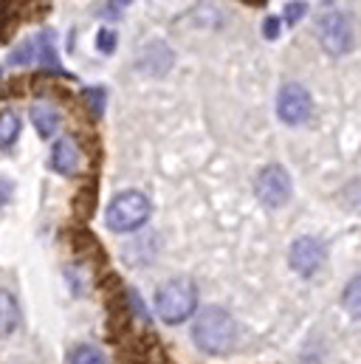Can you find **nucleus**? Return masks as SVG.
<instances>
[{
	"instance_id": "1",
	"label": "nucleus",
	"mask_w": 361,
	"mask_h": 364,
	"mask_svg": "<svg viewBox=\"0 0 361 364\" xmlns=\"http://www.w3.org/2000/svg\"><path fill=\"white\" fill-rule=\"evenodd\" d=\"M235 336H237V322L226 308L212 305V308L200 311L198 319L192 322V339L209 356L229 353L235 345Z\"/></svg>"
},
{
	"instance_id": "2",
	"label": "nucleus",
	"mask_w": 361,
	"mask_h": 364,
	"mask_svg": "<svg viewBox=\"0 0 361 364\" xmlns=\"http://www.w3.org/2000/svg\"><path fill=\"white\" fill-rule=\"evenodd\" d=\"M153 305H156V314L161 322L167 325H180L186 322L195 308H198V288L192 279H170L164 285H158L156 296H153Z\"/></svg>"
},
{
	"instance_id": "3",
	"label": "nucleus",
	"mask_w": 361,
	"mask_h": 364,
	"mask_svg": "<svg viewBox=\"0 0 361 364\" xmlns=\"http://www.w3.org/2000/svg\"><path fill=\"white\" fill-rule=\"evenodd\" d=\"M153 215V203L144 192L139 189H127V192H119L107 209H104V226L110 232H136L141 229Z\"/></svg>"
},
{
	"instance_id": "4",
	"label": "nucleus",
	"mask_w": 361,
	"mask_h": 364,
	"mask_svg": "<svg viewBox=\"0 0 361 364\" xmlns=\"http://www.w3.org/2000/svg\"><path fill=\"white\" fill-rule=\"evenodd\" d=\"M316 34H319V46L330 57H345L353 48V26L342 9H325L319 14Z\"/></svg>"
},
{
	"instance_id": "5",
	"label": "nucleus",
	"mask_w": 361,
	"mask_h": 364,
	"mask_svg": "<svg viewBox=\"0 0 361 364\" xmlns=\"http://www.w3.org/2000/svg\"><path fill=\"white\" fill-rule=\"evenodd\" d=\"M254 192H257V200L269 209H279L291 200V192H293V181L288 176L285 167L279 164H269L260 170L257 181H254Z\"/></svg>"
},
{
	"instance_id": "6",
	"label": "nucleus",
	"mask_w": 361,
	"mask_h": 364,
	"mask_svg": "<svg viewBox=\"0 0 361 364\" xmlns=\"http://www.w3.org/2000/svg\"><path fill=\"white\" fill-rule=\"evenodd\" d=\"M313 113V99L305 85L299 82H285L279 93H276V116L279 122H285L288 127H296V124H305Z\"/></svg>"
},
{
	"instance_id": "7",
	"label": "nucleus",
	"mask_w": 361,
	"mask_h": 364,
	"mask_svg": "<svg viewBox=\"0 0 361 364\" xmlns=\"http://www.w3.org/2000/svg\"><path fill=\"white\" fill-rule=\"evenodd\" d=\"M325 257H328L325 243L319 237H311V235L293 240L291 249H288V263L299 277H313L325 266Z\"/></svg>"
},
{
	"instance_id": "8",
	"label": "nucleus",
	"mask_w": 361,
	"mask_h": 364,
	"mask_svg": "<svg viewBox=\"0 0 361 364\" xmlns=\"http://www.w3.org/2000/svg\"><path fill=\"white\" fill-rule=\"evenodd\" d=\"M80 161H82V153H80V144L71 136H63V139L54 141V147H51V170L54 173L68 178L80 170Z\"/></svg>"
},
{
	"instance_id": "9",
	"label": "nucleus",
	"mask_w": 361,
	"mask_h": 364,
	"mask_svg": "<svg viewBox=\"0 0 361 364\" xmlns=\"http://www.w3.org/2000/svg\"><path fill=\"white\" fill-rule=\"evenodd\" d=\"M139 68L153 74V77H161V74H167L173 68V51L164 43H150L144 48L141 60H139Z\"/></svg>"
},
{
	"instance_id": "10",
	"label": "nucleus",
	"mask_w": 361,
	"mask_h": 364,
	"mask_svg": "<svg viewBox=\"0 0 361 364\" xmlns=\"http://www.w3.org/2000/svg\"><path fill=\"white\" fill-rule=\"evenodd\" d=\"M31 122H34V127H37V133H40L43 139H54L57 130H60V124H63L57 107H51V105H45V102L31 105Z\"/></svg>"
},
{
	"instance_id": "11",
	"label": "nucleus",
	"mask_w": 361,
	"mask_h": 364,
	"mask_svg": "<svg viewBox=\"0 0 361 364\" xmlns=\"http://www.w3.org/2000/svg\"><path fill=\"white\" fill-rule=\"evenodd\" d=\"M20 305L14 299V294H9L6 288H0V339L11 336L20 328Z\"/></svg>"
},
{
	"instance_id": "12",
	"label": "nucleus",
	"mask_w": 361,
	"mask_h": 364,
	"mask_svg": "<svg viewBox=\"0 0 361 364\" xmlns=\"http://www.w3.org/2000/svg\"><path fill=\"white\" fill-rule=\"evenodd\" d=\"M34 63L45 65V68H54L60 71V57H57V48H54V37L51 31H43L34 37Z\"/></svg>"
},
{
	"instance_id": "13",
	"label": "nucleus",
	"mask_w": 361,
	"mask_h": 364,
	"mask_svg": "<svg viewBox=\"0 0 361 364\" xmlns=\"http://www.w3.org/2000/svg\"><path fill=\"white\" fill-rule=\"evenodd\" d=\"M20 136V116L14 110L0 113V150H9Z\"/></svg>"
},
{
	"instance_id": "14",
	"label": "nucleus",
	"mask_w": 361,
	"mask_h": 364,
	"mask_svg": "<svg viewBox=\"0 0 361 364\" xmlns=\"http://www.w3.org/2000/svg\"><path fill=\"white\" fill-rule=\"evenodd\" d=\"M342 302H345V311H347L350 316L361 319V274L347 282V288H345V294H342Z\"/></svg>"
},
{
	"instance_id": "15",
	"label": "nucleus",
	"mask_w": 361,
	"mask_h": 364,
	"mask_svg": "<svg viewBox=\"0 0 361 364\" xmlns=\"http://www.w3.org/2000/svg\"><path fill=\"white\" fill-rule=\"evenodd\" d=\"M71 364H107V356L93 345H80L71 353Z\"/></svg>"
},
{
	"instance_id": "16",
	"label": "nucleus",
	"mask_w": 361,
	"mask_h": 364,
	"mask_svg": "<svg viewBox=\"0 0 361 364\" xmlns=\"http://www.w3.org/2000/svg\"><path fill=\"white\" fill-rule=\"evenodd\" d=\"M305 14H308V3H302V0H291V3L285 6V11H282V17H285L288 26H296Z\"/></svg>"
},
{
	"instance_id": "17",
	"label": "nucleus",
	"mask_w": 361,
	"mask_h": 364,
	"mask_svg": "<svg viewBox=\"0 0 361 364\" xmlns=\"http://www.w3.org/2000/svg\"><path fill=\"white\" fill-rule=\"evenodd\" d=\"M96 48H99L102 54H113V51H116V31H113V28H102V31L96 34Z\"/></svg>"
},
{
	"instance_id": "18",
	"label": "nucleus",
	"mask_w": 361,
	"mask_h": 364,
	"mask_svg": "<svg viewBox=\"0 0 361 364\" xmlns=\"http://www.w3.org/2000/svg\"><path fill=\"white\" fill-rule=\"evenodd\" d=\"M85 96H88L93 116H102V113H104V91H102V88H88Z\"/></svg>"
},
{
	"instance_id": "19",
	"label": "nucleus",
	"mask_w": 361,
	"mask_h": 364,
	"mask_svg": "<svg viewBox=\"0 0 361 364\" xmlns=\"http://www.w3.org/2000/svg\"><path fill=\"white\" fill-rule=\"evenodd\" d=\"M133 0H110L107 3V17H119L122 14V9H127Z\"/></svg>"
},
{
	"instance_id": "20",
	"label": "nucleus",
	"mask_w": 361,
	"mask_h": 364,
	"mask_svg": "<svg viewBox=\"0 0 361 364\" xmlns=\"http://www.w3.org/2000/svg\"><path fill=\"white\" fill-rule=\"evenodd\" d=\"M279 26H282L279 17H269V20H266V37H269V40H274V37L279 34Z\"/></svg>"
},
{
	"instance_id": "21",
	"label": "nucleus",
	"mask_w": 361,
	"mask_h": 364,
	"mask_svg": "<svg viewBox=\"0 0 361 364\" xmlns=\"http://www.w3.org/2000/svg\"><path fill=\"white\" fill-rule=\"evenodd\" d=\"M9 195H11V189H9V183H6V181H3V178H0V206H3V200H6Z\"/></svg>"
}]
</instances>
